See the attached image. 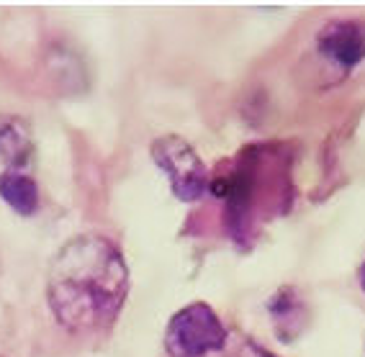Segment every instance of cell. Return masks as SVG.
Segmentation results:
<instances>
[{"label":"cell","instance_id":"obj_3","mask_svg":"<svg viewBox=\"0 0 365 357\" xmlns=\"http://www.w3.org/2000/svg\"><path fill=\"white\" fill-rule=\"evenodd\" d=\"M152 160L168 175L170 188H173L178 201L193 203L203 198L206 190L211 188V175L203 160L178 134H165V137L155 139L152 142Z\"/></svg>","mask_w":365,"mask_h":357},{"label":"cell","instance_id":"obj_1","mask_svg":"<svg viewBox=\"0 0 365 357\" xmlns=\"http://www.w3.org/2000/svg\"><path fill=\"white\" fill-rule=\"evenodd\" d=\"M129 293V270L113 242L98 234L75 237L49 270V306L70 331H98L113 324Z\"/></svg>","mask_w":365,"mask_h":357},{"label":"cell","instance_id":"obj_4","mask_svg":"<svg viewBox=\"0 0 365 357\" xmlns=\"http://www.w3.org/2000/svg\"><path fill=\"white\" fill-rule=\"evenodd\" d=\"M317 46L329 62L352 70L365 59V21L345 19L327 24L317 36Z\"/></svg>","mask_w":365,"mask_h":357},{"label":"cell","instance_id":"obj_6","mask_svg":"<svg viewBox=\"0 0 365 357\" xmlns=\"http://www.w3.org/2000/svg\"><path fill=\"white\" fill-rule=\"evenodd\" d=\"M235 357H278V355H273V352H267L265 347H260V344H255L252 339H245V342L240 344V350L235 352Z\"/></svg>","mask_w":365,"mask_h":357},{"label":"cell","instance_id":"obj_5","mask_svg":"<svg viewBox=\"0 0 365 357\" xmlns=\"http://www.w3.org/2000/svg\"><path fill=\"white\" fill-rule=\"evenodd\" d=\"M0 198L14 208L16 214L31 216L39 208V185L26 170L0 172Z\"/></svg>","mask_w":365,"mask_h":357},{"label":"cell","instance_id":"obj_2","mask_svg":"<svg viewBox=\"0 0 365 357\" xmlns=\"http://www.w3.org/2000/svg\"><path fill=\"white\" fill-rule=\"evenodd\" d=\"M227 326L209 304L196 301L173 314L165 329V350L170 357H206L227 347Z\"/></svg>","mask_w":365,"mask_h":357},{"label":"cell","instance_id":"obj_7","mask_svg":"<svg viewBox=\"0 0 365 357\" xmlns=\"http://www.w3.org/2000/svg\"><path fill=\"white\" fill-rule=\"evenodd\" d=\"M360 286H363V291H365V262H363V267H360Z\"/></svg>","mask_w":365,"mask_h":357}]
</instances>
